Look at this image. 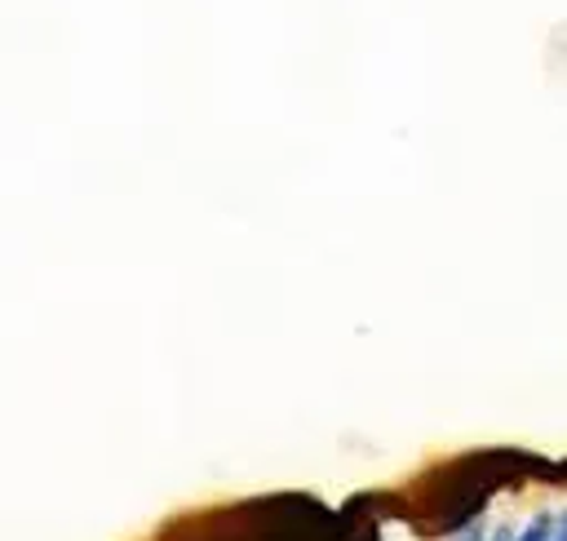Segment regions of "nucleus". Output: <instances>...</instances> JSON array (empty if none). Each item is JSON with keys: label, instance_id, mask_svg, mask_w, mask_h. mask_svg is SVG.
<instances>
[{"label": "nucleus", "instance_id": "nucleus-1", "mask_svg": "<svg viewBox=\"0 0 567 541\" xmlns=\"http://www.w3.org/2000/svg\"><path fill=\"white\" fill-rule=\"evenodd\" d=\"M554 532H558V519L554 514H536L527 528L514 532V541H554Z\"/></svg>", "mask_w": 567, "mask_h": 541}, {"label": "nucleus", "instance_id": "nucleus-2", "mask_svg": "<svg viewBox=\"0 0 567 541\" xmlns=\"http://www.w3.org/2000/svg\"><path fill=\"white\" fill-rule=\"evenodd\" d=\"M456 541H483V528H465Z\"/></svg>", "mask_w": 567, "mask_h": 541}, {"label": "nucleus", "instance_id": "nucleus-3", "mask_svg": "<svg viewBox=\"0 0 567 541\" xmlns=\"http://www.w3.org/2000/svg\"><path fill=\"white\" fill-rule=\"evenodd\" d=\"M492 541H514V528H496V532H492Z\"/></svg>", "mask_w": 567, "mask_h": 541}, {"label": "nucleus", "instance_id": "nucleus-4", "mask_svg": "<svg viewBox=\"0 0 567 541\" xmlns=\"http://www.w3.org/2000/svg\"><path fill=\"white\" fill-rule=\"evenodd\" d=\"M554 541H567V519L558 523V532H554Z\"/></svg>", "mask_w": 567, "mask_h": 541}]
</instances>
